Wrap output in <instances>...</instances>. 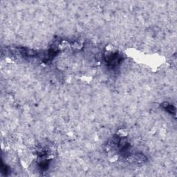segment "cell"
<instances>
[{
  "mask_svg": "<svg viewBox=\"0 0 177 177\" xmlns=\"http://www.w3.org/2000/svg\"><path fill=\"white\" fill-rule=\"evenodd\" d=\"M111 56L109 57L108 61H107L109 65L112 66H116L117 65L119 64V62L121 61V58L120 55H118L116 53H114L113 55H110Z\"/></svg>",
  "mask_w": 177,
  "mask_h": 177,
  "instance_id": "6da1fadb",
  "label": "cell"
}]
</instances>
